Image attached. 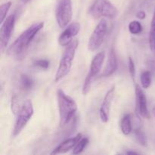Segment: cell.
Masks as SVG:
<instances>
[{
	"label": "cell",
	"instance_id": "obj_11",
	"mask_svg": "<svg viewBox=\"0 0 155 155\" xmlns=\"http://www.w3.org/2000/svg\"><path fill=\"white\" fill-rule=\"evenodd\" d=\"M114 94L115 86H113L110 89H109L107 93L105 94L102 103L101 104V107H100V119H101V122L104 123V124L108 122L109 118H110V107H111L112 101L114 98Z\"/></svg>",
	"mask_w": 155,
	"mask_h": 155
},
{
	"label": "cell",
	"instance_id": "obj_17",
	"mask_svg": "<svg viewBox=\"0 0 155 155\" xmlns=\"http://www.w3.org/2000/svg\"><path fill=\"white\" fill-rule=\"evenodd\" d=\"M149 46L151 51L155 53V8L149 32Z\"/></svg>",
	"mask_w": 155,
	"mask_h": 155
},
{
	"label": "cell",
	"instance_id": "obj_20",
	"mask_svg": "<svg viewBox=\"0 0 155 155\" xmlns=\"http://www.w3.org/2000/svg\"><path fill=\"white\" fill-rule=\"evenodd\" d=\"M89 143V139L86 137H83L80 141H79L78 143L77 144V145L75 146V148H74V151H73V154H79L80 153L83 152V150L85 149V148L86 147V145Z\"/></svg>",
	"mask_w": 155,
	"mask_h": 155
},
{
	"label": "cell",
	"instance_id": "obj_15",
	"mask_svg": "<svg viewBox=\"0 0 155 155\" xmlns=\"http://www.w3.org/2000/svg\"><path fill=\"white\" fill-rule=\"evenodd\" d=\"M120 127L121 131L125 136H129L132 133L133 128H132L131 117H130V114L124 115V117L122 118V120H121Z\"/></svg>",
	"mask_w": 155,
	"mask_h": 155
},
{
	"label": "cell",
	"instance_id": "obj_19",
	"mask_svg": "<svg viewBox=\"0 0 155 155\" xmlns=\"http://www.w3.org/2000/svg\"><path fill=\"white\" fill-rule=\"evenodd\" d=\"M141 84L143 89H148L151 86V76L149 71H144L142 73L140 77Z\"/></svg>",
	"mask_w": 155,
	"mask_h": 155
},
{
	"label": "cell",
	"instance_id": "obj_8",
	"mask_svg": "<svg viewBox=\"0 0 155 155\" xmlns=\"http://www.w3.org/2000/svg\"><path fill=\"white\" fill-rule=\"evenodd\" d=\"M108 30V24L107 20L103 18L97 24L95 30L89 37L88 42V49L91 51H95L100 48L104 42Z\"/></svg>",
	"mask_w": 155,
	"mask_h": 155
},
{
	"label": "cell",
	"instance_id": "obj_7",
	"mask_svg": "<svg viewBox=\"0 0 155 155\" xmlns=\"http://www.w3.org/2000/svg\"><path fill=\"white\" fill-rule=\"evenodd\" d=\"M71 0H58L55 8V18L60 28H64L72 19Z\"/></svg>",
	"mask_w": 155,
	"mask_h": 155
},
{
	"label": "cell",
	"instance_id": "obj_2",
	"mask_svg": "<svg viewBox=\"0 0 155 155\" xmlns=\"http://www.w3.org/2000/svg\"><path fill=\"white\" fill-rule=\"evenodd\" d=\"M58 106L59 112V123L61 127L68 125L77 110V104L74 99L67 95L62 89L57 91Z\"/></svg>",
	"mask_w": 155,
	"mask_h": 155
},
{
	"label": "cell",
	"instance_id": "obj_10",
	"mask_svg": "<svg viewBox=\"0 0 155 155\" xmlns=\"http://www.w3.org/2000/svg\"><path fill=\"white\" fill-rule=\"evenodd\" d=\"M136 111L139 116L145 119H149L150 114L148 108V102L145 92L142 90L139 85L136 84Z\"/></svg>",
	"mask_w": 155,
	"mask_h": 155
},
{
	"label": "cell",
	"instance_id": "obj_24",
	"mask_svg": "<svg viewBox=\"0 0 155 155\" xmlns=\"http://www.w3.org/2000/svg\"><path fill=\"white\" fill-rule=\"evenodd\" d=\"M34 65L42 70H47L49 68L50 62L47 59H39L34 62Z\"/></svg>",
	"mask_w": 155,
	"mask_h": 155
},
{
	"label": "cell",
	"instance_id": "obj_28",
	"mask_svg": "<svg viewBox=\"0 0 155 155\" xmlns=\"http://www.w3.org/2000/svg\"><path fill=\"white\" fill-rule=\"evenodd\" d=\"M30 1V0H21V2H22L24 4H27V3H28Z\"/></svg>",
	"mask_w": 155,
	"mask_h": 155
},
{
	"label": "cell",
	"instance_id": "obj_26",
	"mask_svg": "<svg viewBox=\"0 0 155 155\" xmlns=\"http://www.w3.org/2000/svg\"><path fill=\"white\" fill-rule=\"evenodd\" d=\"M136 16H137V18H139V19L143 20L144 18L146 17V14H145V12H143V11H140V12H138L137 15H136Z\"/></svg>",
	"mask_w": 155,
	"mask_h": 155
},
{
	"label": "cell",
	"instance_id": "obj_18",
	"mask_svg": "<svg viewBox=\"0 0 155 155\" xmlns=\"http://www.w3.org/2000/svg\"><path fill=\"white\" fill-rule=\"evenodd\" d=\"M133 133H134V136L136 142L139 145H142L144 147L147 146V143H148V142H147V138L143 131H142L140 129H136L133 131Z\"/></svg>",
	"mask_w": 155,
	"mask_h": 155
},
{
	"label": "cell",
	"instance_id": "obj_3",
	"mask_svg": "<svg viewBox=\"0 0 155 155\" xmlns=\"http://www.w3.org/2000/svg\"><path fill=\"white\" fill-rule=\"evenodd\" d=\"M78 45V39H73L66 46V48H65L60 62H59L57 72H56L55 78H54L55 83H58L59 81H61L71 71L73 61L75 57L76 51H77Z\"/></svg>",
	"mask_w": 155,
	"mask_h": 155
},
{
	"label": "cell",
	"instance_id": "obj_21",
	"mask_svg": "<svg viewBox=\"0 0 155 155\" xmlns=\"http://www.w3.org/2000/svg\"><path fill=\"white\" fill-rule=\"evenodd\" d=\"M129 30L133 35H138L142 32V26L138 21H133L129 24Z\"/></svg>",
	"mask_w": 155,
	"mask_h": 155
},
{
	"label": "cell",
	"instance_id": "obj_14",
	"mask_svg": "<svg viewBox=\"0 0 155 155\" xmlns=\"http://www.w3.org/2000/svg\"><path fill=\"white\" fill-rule=\"evenodd\" d=\"M118 67V63H117V59L116 53H115L114 49L113 48H110V51H109L108 57H107V64H106V66L104 68V71H103L102 74L101 75V77H107L111 76L112 74H114L115 73V71H117Z\"/></svg>",
	"mask_w": 155,
	"mask_h": 155
},
{
	"label": "cell",
	"instance_id": "obj_23",
	"mask_svg": "<svg viewBox=\"0 0 155 155\" xmlns=\"http://www.w3.org/2000/svg\"><path fill=\"white\" fill-rule=\"evenodd\" d=\"M21 105L22 104H21V103H20L19 98L17 95H15L12 98V110L14 114L17 115V114L18 113V111L21 109Z\"/></svg>",
	"mask_w": 155,
	"mask_h": 155
},
{
	"label": "cell",
	"instance_id": "obj_4",
	"mask_svg": "<svg viewBox=\"0 0 155 155\" xmlns=\"http://www.w3.org/2000/svg\"><path fill=\"white\" fill-rule=\"evenodd\" d=\"M89 13L95 19L101 18L114 19L117 16L118 11L110 0H95L89 8Z\"/></svg>",
	"mask_w": 155,
	"mask_h": 155
},
{
	"label": "cell",
	"instance_id": "obj_16",
	"mask_svg": "<svg viewBox=\"0 0 155 155\" xmlns=\"http://www.w3.org/2000/svg\"><path fill=\"white\" fill-rule=\"evenodd\" d=\"M20 82H21V89L24 91L30 90L34 86L33 79L27 74H21Z\"/></svg>",
	"mask_w": 155,
	"mask_h": 155
},
{
	"label": "cell",
	"instance_id": "obj_27",
	"mask_svg": "<svg viewBox=\"0 0 155 155\" xmlns=\"http://www.w3.org/2000/svg\"><path fill=\"white\" fill-rule=\"evenodd\" d=\"M125 154H139V153L136 152V151H127Z\"/></svg>",
	"mask_w": 155,
	"mask_h": 155
},
{
	"label": "cell",
	"instance_id": "obj_29",
	"mask_svg": "<svg viewBox=\"0 0 155 155\" xmlns=\"http://www.w3.org/2000/svg\"><path fill=\"white\" fill-rule=\"evenodd\" d=\"M153 114H154V115L155 116V107L154 109H153Z\"/></svg>",
	"mask_w": 155,
	"mask_h": 155
},
{
	"label": "cell",
	"instance_id": "obj_13",
	"mask_svg": "<svg viewBox=\"0 0 155 155\" xmlns=\"http://www.w3.org/2000/svg\"><path fill=\"white\" fill-rule=\"evenodd\" d=\"M83 138L81 133H79L77 136H74L73 138H70V139H66L65 141H64L63 142L60 144V145H58L54 150H53L52 152L51 153V154H64V153L68 152L71 150L74 149L75 148V146L77 145V144L78 143L79 141Z\"/></svg>",
	"mask_w": 155,
	"mask_h": 155
},
{
	"label": "cell",
	"instance_id": "obj_6",
	"mask_svg": "<svg viewBox=\"0 0 155 155\" xmlns=\"http://www.w3.org/2000/svg\"><path fill=\"white\" fill-rule=\"evenodd\" d=\"M33 115V105L31 100L27 99L24 101L21 105V109L17 114V119L15 121V127L12 131L13 137L18 136L23 129L26 127L27 123L30 120Z\"/></svg>",
	"mask_w": 155,
	"mask_h": 155
},
{
	"label": "cell",
	"instance_id": "obj_12",
	"mask_svg": "<svg viewBox=\"0 0 155 155\" xmlns=\"http://www.w3.org/2000/svg\"><path fill=\"white\" fill-rule=\"evenodd\" d=\"M80 30V24L77 22L71 23L61 33L58 38V43L61 46H67L73 38L77 36Z\"/></svg>",
	"mask_w": 155,
	"mask_h": 155
},
{
	"label": "cell",
	"instance_id": "obj_22",
	"mask_svg": "<svg viewBox=\"0 0 155 155\" xmlns=\"http://www.w3.org/2000/svg\"><path fill=\"white\" fill-rule=\"evenodd\" d=\"M11 6H12V2H8L0 6V22L1 23H2L6 18V15H7Z\"/></svg>",
	"mask_w": 155,
	"mask_h": 155
},
{
	"label": "cell",
	"instance_id": "obj_9",
	"mask_svg": "<svg viewBox=\"0 0 155 155\" xmlns=\"http://www.w3.org/2000/svg\"><path fill=\"white\" fill-rule=\"evenodd\" d=\"M15 24V15H11L2 23L0 29V48L3 52L8 44Z\"/></svg>",
	"mask_w": 155,
	"mask_h": 155
},
{
	"label": "cell",
	"instance_id": "obj_25",
	"mask_svg": "<svg viewBox=\"0 0 155 155\" xmlns=\"http://www.w3.org/2000/svg\"><path fill=\"white\" fill-rule=\"evenodd\" d=\"M128 68H129V71H130V76H131L133 81H135V77H136V67H135L134 61H133V60L132 59L131 57L129 58Z\"/></svg>",
	"mask_w": 155,
	"mask_h": 155
},
{
	"label": "cell",
	"instance_id": "obj_1",
	"mask_svg": "<svg viewBox=\"0 0 155 155\" xmlns=\"http://www.w3.org/2000/svg\"><path fill=\"white\" fill-rule=\"evenodd\" d=\"M43 22H39L29 27L11 45L7 50V54L18 60L23 59L30 47V43L36 37L37 33L43 28Z\"/></svg>",
	"mask_w": 155,
	"mask_h": 155
},
{
	"label": "cell",
	"instance_id": "obj_5",
	"mask_svg": "<svg viewBox=\"0 0 155 155\" xmlns=\"http://www.w3.org/2000/svg\"><path fill=\"white\" fill-rule=\"evenodd\" d=\"M104 57H105L104 52V51H101V52H98V54H95L93 58H92V62L90 64V67H89V72H88L87 76L85 79L83 88H82V93H83V95H86L90 91L92 83L95 80L97 75L99 74L100 71L102 68Z\"/></svg>",
	"mask_w": 155,
	"mask_h": 155
}]
</instances>
